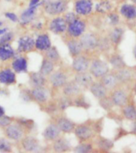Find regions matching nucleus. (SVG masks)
Instances as JSON below:
<instances>
[{
	"instance_id": "obj_1",
	"label": "nucleus",
	"mask_w": 136,
	"mask_h": 153,
	"mask_svg": "<svg viewBox=\"0 0 136 153\" xmlns=\"http://www.w3.org/2000/svg\"><path fill=\"white\" fill-rule=\"evenodd\" d=\"M44 9L49 15H58L62 14L67 9V2L65 0H56V1H43Z\"/></svg>"
},
{
	"instance_id": "obj_2",
	"label": "nucleus",
	"mask_w": 136,
	"mask_h": 153,
	"mask_svg": "<svg viewBox=\"0 0 136 153\" xmlns=\"http://www.w3.org/2000/svg\"><path fill=\"white\" fill-rule=\"evenodd\" d=\"M109 67L107 63L100 59H96L92 62L90 67V72L92 76L99 78L108 73Z\"/></svg>"
},
{
	"instance_id": "obj_3",
	"label": "nucleus",
	"mask_w": 136,
	"mask_h": 153,
	"mask_svg": "<svg viewBox=\"0 0 136 153\" xmlns=\"http://www.w3.org/2000/svg\"><path fill=\"white\" fill-rule=\"evenodd\" d=\"M5 134L8 139L12 140H19L24 135L22 126L19 124H10L5 128Z\"/></svg>"
},
{
	"instance_id": "obj_4",
	"label": "nucleus",
	"mask_w": 136,
	"mask_h": 153,
	"mask_svg": "<svg viewBox=\"0 0 136 153\" xmlns=\"http://www.w3.org/2000/svg\"><path fill=\"white\" fill-rule=\"evenodd\" d=\"M35 47V40L30 36H23L18 41V51L19 53H29Z\"/></svg>"
},
{
	"instance_id": "obj_5",
	"label": "nucleus",
	"mask_w": 136,
	"mask_h": 153,
	"mask_svg": "<svg viewBox=\"0 0 136 153\" xmlns=\"http://www.w3.org/2000/svg\"><path fill=\"white\" fill-rule=\"evenodd\" d=\"M74 133L76 137L81 141H85L93 137L94 132L90 126H86V125H81L75 128Z\"/></svg>"
},
{
	"instance_id": "obj_6",
	"label": "nucleus",
	"mask_w": 136,
	"mask_h": 153,
	"mask_svg": "<svg viewBox=\"0 0 136 153\" xmlns=\"http://www.w3.org/2000/svg\"><path fill=\"white\" fill-rule=\"evenodd\" d=\"M81 44L86 50H92L99 45V40L93 33H86L81 38Z\"/></svg>"
},
{
	"instance_id": "obj_7",
	"label": "nucleus",
	"mask_w": 136,
	"mask_h": 153,
	"mask_svg": "<svg viewBox=\"0 0 136 153\" xmlns=\"http://www.w3.org/2000/svg\"><path fill=\"white\" fill-rule=\"evenodd\" d=\"M22 146L23 149L29 152H35L39 151L40 144L37 138L32 136H28L23 138L22 141Z\"/></svg>"
},
{
	"instance_id": "obj_8",
	"label": "nucleus",
	"mask_w": 136,
	"mask_h": 153,
	"mask_svg": "<svg viewBox=\"0 0 136 153\" xmlns=\"http://www.w3.org/2000/svg\"><path fill=\"white\" fill-rule=\"evenodd\" d=\"M49 30L56 34H61L67 30V22L63 18H56L51 21L49 24Z\"/></svg>"
},
{
	"instance_id": "obj_9",
	"label": "nucleus",
	"mask_w": 136,
	"mask_h": 153,
	"mask_svg": "<svg viewBox=\"0 0 136 153\" xmlns=\"http://www.w3.org/2000/svg\"><path fill=\"white\" fill-rule=\"evenodd\" d=\"M85 28L86 25L84 22L77 19L73 22L69 24L68 31H69V33L71 35L72 37H77L83 34L84 30H85Z\"/></svg>"
},
{
	"instance_id": "obj_10",
	"label": "nucleus",
	"mask_w": 136,
	"mask_h": 153,
	"mask_svg": "<svg viewBox=\"0 0 136 153\" xmlns=\"http://www.w3.org/2000/svg\"><path fill=\"white\" fill-rule=\"evenodd\" d=\"M31 97L34 101L38 103H44L49 98V92L44 87H34L30 91Z\"/></svg>"
},
{
	"instance_id": "obj_11",
	"label": "nucleus",
	"mask_w": 136,
	"mask_h": 153,
	"mask_svg": "<svg viewBox=\"0 0 136 153\" xmlns=\"http://www.w3.org/2000/svg\"><path fill=\"white\" fill-rule=\"evenodd\" d=\"M72 67L76 72H83L88 70L89 67V60L85 56H77L74 58Z\"/></svg>"
},
{
	"instance_id": "obj_12",
	"label": "nucleus",
	"mask_w": 136,
	"mask_h": 153,
	"mask_svg": "<svg viewBox=\"0 0 136 153\" xmlns=\"http://www.w3.org/2000/svg\"><path fill=\"white\" fill-rule=\"evenodd\" d=\"M75 82L81 87H90L91 85L93 83L92 74L88 73L86 71L77 72L75 77Z\"/></svg>"
},
{
	"instance_id": "obj_13",
	"label": "nucleus",
	"mask_w": 136,
	"mask_h": 153,
	"mask_svg": "<svg viewBox=\"0 0 136 153\" xmlns=\"http://www.w3.org/2000/svg\"><path fill=\"white\" fill-rule=\"evenodd\" d=\"M76 12L80 15H88L92 12V2L91 0H79L75 4Z\"/></svg>"
},
{
	"instance_id": "obj_14",
	"label": "nucleus",
	"mask_w": 136,
	"mask_h": 153,
	"mask_svg": "<svg viewBox=\"0 0 136 153\" xmlns=\"http://www.w3.org/2000/svg\"><path fill=\"white\" fill-rule=\"evenodd\" d=\"M49 81L54 87H62L67 82V76L61 71H56L49 77Z\"/></svg>"
},
{
	"instance_id": "obj_15",
	"label": "nucleus",
	"mask_w": 136,
	"mask_h": 153,
	"mask_svg": "<svg viewBox=\"0 0 136 153\" xmlns=\"http://www.w3.org/2000/svg\"><path fill=\"white\" fill-rule=\"evenodd\" d=\"M57 126L61 130V132L65 133H69L72 132L75 129V123L73 121H72L70 119L62 117L58 120Z\"/></svg>"
},
{
	"instance_id": "obj_16",
	"label": "nucleus",
	"mask_w": 136,
	"mask_h": 153,
	"mask_svg": "<svg viewBox=\"0 0 136 153\" xmlns=\"http://www.w3.org/2000/svg\"><path fill=\"white\" fill-rule=\"evenodd\" d=\"M16 81V76L14 71L11 69L6 68L0 71V82L2 84L10 85L14 83Z\"/></svg>"
},
{
	"instance_id": "obj_17",
	"label": "nucleus",
	"mask_w": 136,
	"mask_h": 153,
	"mask_svg": "<svg viewBox=\"0 0 136 153\" xmlns=\"http://www.w3.org/2000/svg\"><path fill=\"white\" fill-rule=\"evenodd\" d=\"M61 130L57 125L50 124L43 131V137L47 140H55L60 136Z\"/></svg>"
},
{
	"instance_id": "obj_18",
	"label": "nucleus",
	"mask_w": 136,
	"mask_h": 153,
	"mask_svg": "<svg viewBox=\"0 0 136 153\" xmlns=\"http://www.w3.org/2000/svg\"><path fill=\"white\" fill-rule=\"evenodd\" d=\"M111 100L115 105L123 106L127 102V95L122 90H116L111 94Z\"/></svg>"
},
{
	"instance_id": "obj_19",
	"label": "nucleus",
	"mask_w": 136,
	"mask_h": 153,
	"mask_svg": "<svg viewBox=\"0 0 136 153\" xmlns=\"http://www.w3.org/2000/svg\"><path fill=\"white\" fill-rule=\"evenodd\" d=\"M107 88L102 82H93L90 86V91L98 99L106 97Z\"/></svg>"
},
{
	"instance_id": "obj_20",
	"label": "nucleus",
	"mask_w": 136,
	"mask_h": 153,
	"mask_svg": "<svg viewBox=\"0 0 136 153\" xmlns=\"http://www.w3.org/2000/svg\"><path fill=\"white\" fill-rule=\"evenodd\" d=\"M36 10H37V8L29 6V7L22 13L20 16V23L22 25H27L31 22L35 18Z\"/></svg>"
},
{
	"instance_id": "obj_21",
	"label": "nucleus",
	"mask_w": 136,
	"mask_h": 153,
	"mask_svg": "<svg viewBox=\"0 0 136 153\" xmlns=\"http://www.w3.org/2000/svg\"><path fill=\"white\" fill-rule=\"evenodd\" d=\"M51 47L50 39L47 34H41L35 40V48L40 51H46Z\"/></svg>"
},
{
	"instance_id": "obj_22",
	"label": "nucleus",
	"mask_w": 136,
	"mask_h": 153,
	"mask_svg": "<svg viewBox=\"0 0 136 153\" xmlns=\"http://www.w3.org/2000/svg\"><path fill=\"white\" fill-rule=\"evenodd\" d=\"M71 149V144L65 138H57L53 143V150L57 152H65Z\"/></svg>"
},
{
	"instance_id": "obj_23",
	"label": "nucleus",
	"mask_w": 136,
	"mask_h": 153,
	"mask_svg": "<svg viewBox=\"0 0 136 153\" xmlns=\"http://www.w3.org/2000/svg\"><path fill=\"white\" fill-rule=\"evenodd\" d=\"M12 68H13V70L18 73L26 72L28 68L27 60L22 56L17 57L12 63Z\"/></svg>"
},
{
	"instance_id": "obj_24",
	"label": "nucleus",
	"mask_w": 136,
	"mask_h": 153,
	"mask_svg": "<svg viewBox=\"0 0 136 153\" xmlns=\"http://www.w3.org/2000/svg\"><path fill=\"white\" fill-rule=\"evenodd\" d=\"M15 56V52L10 44L0 46V60L7 61Z\"/></svg>"
},
{
	"instance_id": "obj_25",
	"label": "nucleus",
	"mask_w": 136,
	"mask_h": 153,
	"mask_svg": "<svg viewBox=\"0 0 136 153\" xmlns=\"http://www.w3.org/2000/svg\"><path fill=\"white\" fill-rule=\"evenodd\" d=\"M81 91V87L79 86L76 82H66V84L64 86L63 92L65 96L71 97V96L78 95Z\"/></svg>"
},
{
	"instance_id": "obj_26",
	"label": "nucleus",
	"mask_w": 136,
	"mask_h": 153,
	"mask_svg": "<svg viewBox=\"0 0 136 153\" xmlns=\"http://www.w3.org/2000/svg\"><path fill=\"white\" fill-rule=\"evenodd\" d=\"M46 78L41 72H32L30 76V83L34 87H44L46 84Z\"/></svg>"
},
{
	"instance_id": "obj_27",
	"label": "nucleus",
	"mask_w": 136,
	"mask_h": 153,
	"mask_svg": "<svg viewBox=\"0 0 136 153\" xmlns=\"http://www.w3.org/2000/svg\"><path fill=\"white\" fill-rule=\"evenodd\" d=\"M68 48H69V53L71 54L72 56H77L81 53L83 47L81 45L80 41L76 40H71L67 43Z\"/></svg>"
},
{
	"instance_id": "obj_28",
	"label": "nucleus",
	"mask_w": 136,
	"mask_h": 153,
	"mask_svg": "<svg viewBox=\"0 0 136 153\" xmlns=\"http://www.w3.org/2000/svg\"><path fill=\"white\" fill-rule=\"evenodd\" d=\"M119 82L115 75L113 74L107 73L104 76H102L101 82L104 85V87L107 89H112L117 85V82Z\"/></svg>"
},
{
	"instance_id": "obj_29",
	"label": "nucleus",
	"mask_w": 136,
	"mask_h": 153,
	"mask_svg": "<svg viewBox=\"0 0 136 153\" xmlns=\"http://www.w3.org/2000/svg\"><path fill=\"white\" fill-rule=\"evenodd\" d=\"M120 13L127 19H133L136 18V8L132 5H123L120 9Z\"/></svg>"
},
{
	"instance_id": "obj_30",
	"label": "nucleus",
	"mask_w": 136,
	"mask_h": 153,
	"mask_svg": "<svg viewBox=\"0 0 136 153\" xmlns=\"http://www.w3.org/2000/svg\"><path fill=\"white\" fill-rule=\"evenodd\" d=\"M53 69H54V65L52 60L49 59H44L42 63L41 68H40V72L46 76H49L53 72Z\"/></svg>"
},
{
	"instance_id": "obj_31",
	"label": "nucleus",
	"mask_w": 136,
	"mask_h": 153,
	"mask_svg": "<svg viewBox=\"0 0 136 153\" xmlns=\"http://www.w3.org/2000/svg\"><path fill=\"white\" fill-rule=\"evenodd\" d=\"M115 76L117 78V79L119 82H125L131 79L132 75V72H131L129 70L125 69L124 68H123L118 69V71H116V74H115Z\"/></svg>"
},
{
	"instance_id": "obj_32",
	"label": "nucleus",
	"mask_w": 136,
	"mask_h": 153,
	"mask_svg": "<svg viewBox=\"0 0 136 153\" xmlns=\"http://www.w3.org/2000/svg\"><path fill=\"white\" fill-rule=\"evenodd\" d=\"M110 64L115 69H121L125 67V62L123 60V59L122 58V56L118 54H115V55L111 56V59H110Z\"/></svg>"
},
{
	"instance_id": "obj_33",
	"label": "nucleus",
	"mask_w": 136,
	"mask_h": 153,
	"mask_svg": "<svg viewBox=\"0 0 136 153\" xmlns=\"http://www.w3.org/2000/svg\"><path fill=\"white\" fill-rule=\"evenodd\" d=\"M123 115L127 120L136 121V108L134 105H128L123 109Z\"/></svg>"
},
{
	"instance_id": "obj_34",
	"label": "nucleus",
	"mask_w": 136,
	"mask_h": 153,
	"mask_svg": "<svg viewBox=\"0 0 136 153\" xmlns=\"http://www.w3.org/2000/svg\"><path fill=\"white\" fill-rule=\"evenodd\" d=\"M97 144L99 149L104 151H109L114 146L113 142L111 141V140L107 139L104 137H100L97 141Z\"/></svg>"
},
{
	"instance_id": "obj_35",
	"label": "nucleus",
	"mask_w": 136,
	"mask_h": 153,
	"mask_svg": "<svg viewBox=\"0 0 136 153\" xmlns=\"http://www.w3.org/2000/svg\"><path fill=\"white\" fill-rule=\"evenodd\" d=\"M123 34V31L121 28H115L110 34V39L114 44L118 45L122 40Z\"/></svg>"
},
{
	"instance_id": "obj_36",
	"label": "nucleus",
	"mask_w": 136,
	"mask_h": 153,
	"mask_svg": "<svg viewBox=\"0 0 136 153\" xmlns=\"http://www.w3.org/2000/svg\"><path fill=\"white\" fill-rule=\"evenodd\" d=\"M46 58L49 59H50L52 61H57L58 59H60V55L58 53V49L55 47H50L46 50Z\"/></svg>"
},
{
	"instance_id": "obj_37",
	"label": "nucleus",
	"mask_w": 136,
	"mask_h": 153,
	"mask_svg": "<svg viewBox=\"0 0 136 153\" xmlns=\"http://www.w3.org/2000/svg\"><path fill=\"white\" fill-rule=\"evenodd\" d=\"M111 4L108 1H103V2H99L98 4L96 6V11L101 14H104L108 12L109 10H111Z\"/></svg>"
},
{
	"instance_id": "obj_38",
	"label": "nucleus",
	"mask_w": 136,
	"mask_h": 153,
	"mask_svg": "<svg viewBox=\"0 0 136 153\" xmlns=\"http://www.w3.org/2000/svg\"><path fill=\"white\" fill-rule=\"evenodd\" d=\"M74 150H75L76 152L88 153V152H90L92 150V144H90L83 143V144H79L78 146H76Z\"/></svg>"
},
{
	"instance_id": "obj_39",
	"label": "nucleus",
	"mask_w": 136,
	"mask_h": 153,
	"mask_svg": "<svg viewBox=\"0 0 136 153\" xmlns=\"http://www.w3.org/2000/svg\"><path fill=\"white\" fill-rule=\"evenodd\" d=\"M14 38V35L10 32L5 33L4 34L0 36V46L4 45H8L10 43V41Z\"/></svg>"
},
{
	"instance_id": "obj_40",
	"label": "nucleus",
	"mask_w": 136,
	"mask_h": 153,
	"mask_svg": "<svg viewBox=\"0 0 136 153\" xmlns=\"http://www.w3.org/2000/svg\"><path fill=\"white\" fill-rule=\"evenodd\" d=\"M72 102L71 99L68 96H65V97H63V98H61L60 99L58 107H59L60 110H65L67 108H69L70 105H72Z\"/></svg>"
},
{
	"instance_id": "obj_41",
	"label": "nucleus",
	"mask_w": 136,
	"mask_h": 153,
	"mask_svg": "<svg viewBox=\"0 0 136 153\" xmlns=\"http://www.w3.org/2000/svg\"><path fill=\"white\" fill-rule=\"evenodd\" d=\"M11 151V144L7 139L0 138V152H8Z\"/></svg>"
},
{
	"instance_id": "obj_42",
	"label": "nucleus",
	"mask_w": 136,
	"mask_h": 153,
	"mask_svg": "<svg viewBox=\"0 0 136 153\" xmlns=\"http://www.w3.org/2000/svg\"><path fill=\"white\" fill-rule=\"evenodd\" d=\"M74 104L77 107L84 108V109H88L89 107V104L86 102L85 98L83 96H78L74 101Z\"/></svg>"
},
{
	"instance_id": "obj_43",
	"label": "nucleus",
	"mask_w": 136,
	"mask_h": 153,
	"mask_svg": "<svg viewBox=\"0 0 136 153\" xmlns=\"http://www.w3.org/2000/svg\"><path fill=\"white\" fill-rule=\"evenodd\" d=\"M99 104L101 105L102 107L104 108V110H110L112 107V105H114L113 102H112V100H111V98H108L106 97H104V98H101L100 99V102H99Z\"/></svg>"
},
{
	"instance_id": "obj_44",
	"label": "nucleus",
	"mask_w": 136,
	"mask_h": 153,
	"mask_svg": "<svg viewBox=\"0 0 136 153\" xmlns=\"http://www.w3.org/2000/svg\"><path fill=\"white\" fill-rule=\"evenodd\" d=\"M12 122L11 117L7 116V115H2L0 117V127L6 128L7 126L10 125Z\"/></svg>"
},
{
	"instance_id": "obj_45",
	"label": "nucleus",
	"mask_w": 136,
	"mask_h": 153,
	"mask_svg": "<svg viewBox=\"0 0 136 153\" xmlns=\"http://www.w3.org/2000/svg\"><path fill=\"white\" fill-rule=\"evenodd\" d=\"M65 20L67 22V24H70V23L73 22L76 20H77V17L74 13L72 12H69L67 14H65Z\"/></svg>"
},
{
	"instance_id": "obj_46",
	"label": "nucleus",
	"mask_w": 136,
	"mask_h": 153,
	"mask_svg": "<svg viewBox=\"0 0 136 153\" xmlns=\"http://www.w3.org/2000/svg\"><path fill=\"white\" fill-rule=\"evenodd\" d=\"M5 17L9 19L10 21L13 22H16L19 21V18L17 16V14H15L13 12H6L5 13Z\"/></svg>"
},
{
	"instance_id": "obj_47",
	"label": "nucleus",
	"mask_w": 136,
	"mask_h": 153,
	"mask_svg": "<svg viewBox=\"0 0 136 153\" xmlns=\"http://www.w3.org/2000/svg\"><path fill=\"white\" fill-rule=\"evenodd\" d=\"M42 3H43V2H42L41 0H30L29 6H30V7H35V8H37V9Z\"/></svg>"
},
{
	"instance_id": "obj_48",
	"label": "nucleus",
	"mask_w": 136,
	"mask_h": 153,
	"mask_svg": "<svg viewBox=\"0 0 136 153\" xmlns=\"http://www.w3.org/2000/svg\"><path fill=\"white\" fill-rule=\"evenodd\" d=\"M109 19H110V22H111V24H113V25H116L120 21L119 20V16L115 14H110L109 15Z\"/></svg>"
},
{
	"instance_id": "obj_49",
	"label": "nucleus",
	"mask_w": 136,
	"mask_h": 153,
	"mask_svg": "<svg viewBox=\"0 0 136 153\" xmlns=\"http://www.w3.org/2000/svg\"><path fill=\"white\" fill-rule=\"evenodd\" d=\"M7 32V28H0V36H2V34H4L5 33Z\"/></svg>"
},
{
	"instance_id": "obj_50",
	"label": "nucleus",
	"mask_w": 136,
	"mask_h": 153,
	"mask_svg": "<svg viewBox=\"0 0 136 153\" xmlns=\"http://www.w3.org/2000/svg\"><path fill=\"white\" fill-rule=\"evenodd\" d=\"M5 114V110L0 105V117L2 116V115H4Z\"/></svg>"
},
{
	"instance_id": "obj_51",
	"label": "nucleus",
	"mask_w": 136,
	"mask_h": 153,
	"mask_svg": "<svg viewBox=\"0 0 136 153\" xmlns=\"http://www.w3.org/2000/svg\"><path fill=\"white\" fill-rule=\"evenodd\" d=\"M133 132H134L135 133H136V122L135 123L134 126H133Z\"/></svg>"
},
{
	"instance_id": "obj_52",
	"label": "nucleus",
	"mask_w": 136,
	"mask_h": 153,
	"mask_svg": "<svg viewBox=\"0 0 136 153\" xmlns=\"http://www.w3.org/2000/svg\"><path fill=\"white\" fill-rule=\"evenodd\" d=\"M134 91H135V94H136V83H135V87H134Z\"/></svg>"
},
{
	"instance_id": "obj_53",
	"label": "nucleus",
	"mask_w": 136,
	"mask_h": 153,
	"mask_svg": "<svg viewBox=\"0 0 136 153\" xmlns=\"http://www.w3.org/2000/svg\"><path fill=\"white\" fill-rule=\"evenodd\" d=\"M135 57L136 59V47H135Z\"/></svg>"
},
{
	"instance_id": "obj_54",
	"label": "nucleus",
	"mask_w": 136,
	"mask_h": 153,
	"mask_svg": "<svg viewBox=\"0 0 136 153\" xmlns=\"http://www.w3.org/2000/svg\"><path fill=\"white\" fill-rule=\"evenodd\" d=\"M2 22H1V21H0V28H1V26H2Z\"/></svg>"
},
{
	"instance_id": "obj_55",
	"label": "nucleus",
	"mask_w": 136,
	"mask_h": 153,
	"mask_svg": "<svg viewBox=\"0 0 136 153\" xmlns=\"http://www.w3.org/2000/svg\"><path fill=\"white\" fill-rule=\"evenodd\" d=\"M131 1H132V2H133L136 3V0H131Z\"/></svg>"
},
{
	"instance_id": "obj_56",
	"label": "nucleus",
	"mask_w": 136,
	"mask_h": 153,
	"mask_svg": "<svg viewBox=\"0 0 136 153\" xmlns=\"http://www.w3.org/2000/svg\"><path fill=\"white\" fill-rule=\"evenodd\" d=\"M7 1H8V2H9V1H11V0H7Z\"/></svg>"
}]
</instances>
